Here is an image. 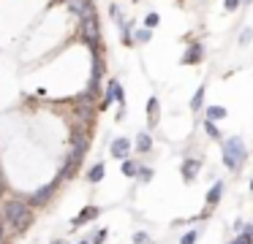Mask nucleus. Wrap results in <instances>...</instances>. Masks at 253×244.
<instances>
[{"label": "nucleus", "mask_w": 253, "mask_h": 244, "mask_svg": "<svg viewBox=\"0 0 253 244\" xmlns=\"http://www.w3.org/2000/svg\"><path fill=\"white\" fill-rule=\"evenodd\" d=\"M0 220L8 222L14 233H25L36 222V209H30L28 201H22V198H11L0 209Z\"/></svg>", "instance_id": "1"}, {"label": "nucleus", "mask_w": 253, "mask_h": 244, "mask_svg": "<svg viewBox=\"0 0 253 244\" xmlns=\"http://www.w3.org/2000/svg\"><path fill=\"white\" fill-rule=\"evenodd\" d=\"M248 160V146L240 136H231V139L223 141V166L229 171H240Z\"/></svg>", "instance_id": "2"}, {"label": "nucleus", "mask_w": 253, "mask_h": 244, "mask_svg": "<svg viewBox=\"0 0 253 244\" xmlns=\"http://www.w3.org/2000/svg\"><path fill=\"white\" fill-rule=\"evenodd\" d=\"M60 184H63V179L55 176L52 182H44L41 187H36L33 193L25 198V201H28V206H30V209H44V206H49L52 198L57 195V190H60Z\"/></svg>", "instance_id": "3"}, {"label": "nucleus", "mask_w": 253, "mask_h": 244, "mask_svg": "<svg viewBox=\"0 0 253 244\" xmlns=\"http://www.w3.org/2000/svg\"><path fill=\"white\" fill-rule=\"evenodd\" d=\"M112 103H117V106H126V90H123L120 79H115V76L106 81V90H104V95H101V101H98V111H106Z\"/></svg>", "instance_id": "4"}, {"label": "nucleus", "mask_w": 253, "mask_h": 244, "mask_svg": "<svg viewBox=\"0 0 253 244\" xmlns=\"http://www.w3.org/2000/svg\"><path fill=\"white\" fill-rule=\"evenodd\" d=\"M98 214H101L98 206H95V204H87V206H82V209H79V214H77V217H71L68 228H71V231H77V228L87 225V222H95V220H98Z\"/></svg>", "instance_id": "5"}, {"label": "nucleus", "mask_w": 253, "mask_h": 244, "mask_svg": "<svg viewBox=\"0 0 253 244\" xmlns=\"http://www.w3.org/2000/svg\"><path fill=\"white\" fill-rule=\"evenodd\" d=\"M131 149H133V141L128 139V136H117V139H112V144H109V155L115 157V160L131 157Z\"/></svg>", "instance_id": "6"}, {"label": "nucleus", "mask_w": 253, "mask_h": 244, "mask_svg": "<svg viewBox=\"0 0 253 244\" xmlns=\"http://www.w3.org/2000/svg\"><path fill=\"white\" fill-rule=\"evenodd\" d=\"M204 60V43L202 41H188L185 52L180 57V65H199Z\"/></svg>", "instance_id": "7"}, {"label": "nucleus", "mask_w": 253, "mask_h": 244, "mask_svg": "<svg viewBox=\"0 0 253 244\" xmlns=\"http://www.w3.org/2000/svg\"><path fill=\"white\" fill-rule=\"evenodd\" d=\"M66 5L74 11V16H77L79 22H84V19H90V16H95L93 0H66Z\"/></svg>", "instance_id": "8"}, {"label": "nucleus", "mask_w": 253, "mask_h": 244, "mask_svg": "<svg viewBox=\"0 0 253 244\" xmlns=\"http://www.w3.org/2000/svg\"><path fill=\"white\" fill-rule=\"evenodd\" d=\"M199 171H202V160H199V157H182L180 174H182V179H185V182H196Z\"/></svg>", "instance_id": "9"}, {"label": "nucleus", "mask_w": 253, "mask_h": 244, "mask_svg": "<svg viewBox=\"0 0 253 244\" xmlns=\"http://www.w3.org/2000/svg\"><path fill=\"white\" fill-rule=\"evenodd\" d=\"M133 19L131 16H126V19L117 25V30H120V41H123V46H133Z\"/></svg>", "instance_id": "10"}, {"label": "nucleus", "mask_w": 253, "mask_h": 244, "mask_svg": "<svg viewBox=\"0 0 253 244\" xmlns=\"http://www.w3.org/2000/svg\"><path fill=\"white\" fill-rule=\"evenodd\" d=\"M133 149H136L139 155H150V152H153V136H150V130H142V133L136 136Z\"/></svg>", "instance_id": "11"}, {"label": "nucleus", "mask_w": 253, "mask_h": 244, "mask_svg": "<svg viewBox=\"0 0 253 244\" xmlns=\"http://www.w3.org/2000/svg\"><path fill=\"white\" fill-rule=\"evenodd\" d=\"M158 117H161V101H158V95H150L147 98V122H150V128L158 125Z\"/></svg>", "instance_id": "12"}, {"label": "nucleus", "mask_w": 253, "mask_h": 244, "mask_svg": "<svg viewBox=\"0 0 253 244\" xmlns=\"http://www.w3.org/2000/svg\"><path fill=\"white\" fill-rule=\"evenodd\" d=\"M220 195H223V182H220V179H215V184L207 190V201H204V204H207V209H215V206H218Z\"/></svg>", "instance_id": "13"}, {"label": "nucleus", "mask_w": 253, "mask_h": 244, "mask_svg": "<svg viewBox=\"0 0 253 244\" xmlns=\"http://www.w3.org/2000/svg\"><path fill=\"white\" fill-rule=\"evenodd\" d=\"M226 117H229V108L226 106H207L204 108V119H210V122H220Z\"/></svg>", "instance_id": "14"}, {"label": "nucleus", "mask_w": 253, "mask_h": 244, "mask_svg": "<svg viewBox=\"0 0 253 244\" xmlns=\"http://www.w3.org/2000/svg\"><path fill=\"white\" fill-rule=\"evenodd\" d=\"M104 174H106V166L98 160L95 166H90V171H87V182H90V184H98V182H104Z\"/></svg>", "instance_id": "15"}, {"label": "nucleus", "mask_w": 253, "mask_h": 244, "mask_svg": "<svg viewBox=\"0 0 253 244\" xmlns=\"http://www.w3.org/2000/svg\"><path fill=\"white\" fill-rule=\"evenodd\" d=\"M150 41H153V30H147V27H133V46H144Z\"/></svg>", "instance_id": "16"}, {"label": "nucleus", "mask_w": 253, "mask_h": 244, "mask_svg": "<svg viewBox=\"0 0 253 244\" xmlns=\"http://www.w3.org/2000/svg\"><path fill=\"white\" fill-rule=\"evenodd\" d=\"M204 95H207V87L199 84V87H196V92L191 95V111H202V106H204Z\"/></svg>", "instance_id": "17"}, {"label": "nucleus", "mask_w": 253, "mask_h": 244, "mask_svg": "<svg viewBox=\"0 0 253 244\" xmlns=\"http://www.w3.org/2000/svg\"><path fill=\"white\" fill-rule=\"evenodd\" d=\"M139 166H142L139 160H133V157H126V160H123V166H120L123 176H136V174H139Z\"/></svg>", "instance_id": "18"}, {"label": "nucleus", "mask_w": 253, "mask_h": 244, "mask_svg": "<svg viewBox=\"0 0 253 244\" xmlns=\"http://www.w3.org/2000/svg\"><path fill=\"white\" fill-rule=\"evenodd\" d=\"M204 133H207L212 141H220V139H223V136H220V128H218L215 122H210V119H204Z\"/></svg>", "instance_id": "19"}, {"label": "nucleus", "mask_w": 253, "mask_h": 244, "mask_svg": "<svg viewBox=\"0 0 253 244\" xmlns=\"http://www.w3.org/2000/svg\"><path fill=\"white\" fill-rule=\"evenodd\" d=\"M158 25H161V14H155V11L144 14V25H142V27H147V30H155Z\"/></svg>", "instance_id": "20"}, {"label": "nucleus", "mask_w": 253, "mask_h": 244, "mask_svg": "<svg viewBox=\"0 0 253 244\" xmlns=\"http://www.w3.org/2000/svg\"><path fill=\"white\" fill-rule=\"evenodd\" d=\"M109 16L115 19V25H120V22L126 19V14H123V5H120V3H109Z\"/></svg>", "instance_id": "21"}, {"label": "nucleus", "mask_w": 253, "mask_h": 244, "mask_svg": "<svg viewBox=\"0 0 253 244\" xmlns=\"http://www.w3.org/2000/svg\"><path fill=\"white\" fill-rule=\"evenodd\" d=\"M153 168H150V166H139V174H136V179H139V182H150V179H153Z\"/></svg>", "instance_id": "22"}, {"label": "nucleus", "mask_w": 253, "mask_h": 244, "mask_svg": "<svg viewBox=\"0 0 253 244\" xmlns=\"http://www.w3.org/2000/svg\"><path fill=\"white\" fill-rule=\"evenodd\" d=\"M251 41H253V27H245V30L240 33V38H237V43H240V46H248Z\"/></svg>", "instance_id": "23"}, {"label": "nucleus", "mask_w": 253, "mask_h": 244, "mask_svg": "<svg viewBox=\"0 0 253 244\" xmlns=\"http://www.w3.org/2000/svg\"><path fill=\"white\" fill-rule=\"evenodd\" d=\"M199 242V231L193 228V231H188V233H182V239H180V244H196Z\"/></svg>", "instance_id": "24"}, {"label": "nucleus", "mask_w": 253, "mask_h": 244, "mask_svg": "<svg viewBox=\"0 0 253 244\" xmlns=\"http://www.w3.org/2000/svg\"><path fill=\"white\" fill-rule=\"evenodd\" d=\"M87 242H90V244H104V242H106V228H101V231H95L93 236L87 239Z\"/></svg>", "instance_id": "25"}, {"label": "nucleus", "mask_w": 253, "mask_h": 244, "mask_svg": "<svg viewBox=\"0 0 253 244\" xmlns=\"http://www.w3.org/2000/svg\"><path fill=\"white\" fill-rule=\"evenodd\" d=\"M231 244H253V236L248 231H242V233H237V239Z\"/></svg>", "instance_id": "26"}, {"label": "nucleus", "mask_w": 253, "mask_h": 244, "mask_svg": "<svg viewBox=\"0 0 253 244\" xmlns=\"http://www.w3.org/2000/svg\"><path fill=\"white\" fill-rule=\"evenodd\" d=\"M133 244H150V236L144 231H136L133 233Z\"/></svg>", "instance_id": "27"}, {"label": "nucleus", "mask_w": 253, "mask_h": 244, "mask_svg": "<svg viewBox=\"0 0 253 244\" xmlns=\"http://www.w3.org/2000/svg\"><path fill=\"white\" fill-rule=\"evenodd\" d=\"M240 5H242V0H223V8L229 11V14H231V11H237Z\"/></svg>", "instance_id": "28"}, {"label": "nucleus", "mask_w": 253, "mask_h": 244, "mask_svg": "<svg viewBox=\"0 0 253 244\" xmlns=\"http://www.w3.org/2000/svg\"><path fill=\"white\" fill-rule=\"evenodd\" d=\"M3 242H6V222L0 220V244H3Z\"/></svg>", "instance_id": "29"}, {"label": "nucleus", "mask_w": 253, "mask_h": 244, "mask_svg": "<svg viewBox=\"0 0 253 244\" xmlns=\"http://www.w3.org/2000/svg\"><path fill=\"white\" fill-rule=\"evenodd\" d=\"M234 231L242 233V231H245V222H242V220H234Z\"/></svg>", "instance_id": "30"}, {"label": "nucleus", "mask_w": 253, "mask_h": 244, "mask_svg": "<svg viewBox=\"0 0 253 244\" xmlns=\"http://www.w3.org/2000/svg\"><path fill=\"white\" fill-rule=\"evenodd\" d=\"M52 244H68L66 239H52Z\"/></svg>", "instance_id": "31"}, {"label": "nucleus", "mask_w": 253, "mask_h": 244, "mask_svg": "<svg viewBox=\"0 0 253 244\" xmlns=\"http://www.w3.org/2000/svg\"><path fill=\"white\" fill-rule=\"evenodd\" d=\"M245 231H248V233H251V236H253V225H251V228H245Z\"/></svg>", "instance_id": "32"}, {"label": "nucleus", "mask_w": 253, "mask_h": 244, "mask_svg": "<svg viewBox=\"0 0 253 244\" xmlns=\"http://www.w3.org/2000/svg\"><path fill=\"white\" fill-rule=\"evenodd\" d=\"M77 244H90V242H87V239H82V242H77Z\"/></svg>", "instance_id": "33"}, {"label": "nucleus", "mask_w": 253, "mask_h": 244, "mask_svg": "<svg viewBox=\"0 0 253 244\" xmlns=\"http://www.w3.org/2000/svg\"><path fill=\"white\" fill-rule=\"evenodd\" d=\"M251 190H253V179H251Z\"/></svg>", "instance_id": "34"}, {"label": "nucleus", "mask_w": 253, "mask_h": 244, "mask_svg": "<svg viewBox=\"0 0 253 244\" xmlns=\"http://www.w3.org/2000/svg\"><path fill=\"white\" fill-rule=\"evenodd\" d=\"M177 3H182V0H177Z\"/></svg>", "instance_id": "35"}, {"label": "nucleus", "mask_w": 253, "mask_h": 244, "mask_svg": "<svg viewBox=\"0 0 253 244\" xmlns=\"http://www.w3.org/2000/svg\"><path fill=\"white\" fill-rule=\"evenodd\" d=\"M229 244H231V242H229Z\"/></svg>", "instance_id": "36"}]
</instances>
